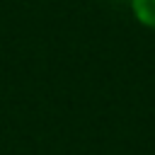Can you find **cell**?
Returning a JSON list of instances; mask_svg holds the SVG:
<instances>
[{
	"label": "cell",
	"mask_w": 155,
	"mask_h": 155,
	"mask_svg": "<svg viewBox=\"0 0 155 155\" xmlns=\"http://www.w3.org/2000/svg\"><path fill=\"white\" fill-rule=\"evenodd\" d=\"M133 2V12L136 17L145 24L155 29V0H131Z\"/></svg>",
	"instance_id": "1"
}]
</instances>
